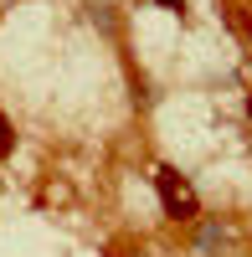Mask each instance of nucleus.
<instances>
[{
    "instance_id": "7ed1b4c3",
    "label": "nucleus",
    "mask_w": 252,
    "mask_h": 257,
    "mask_svg": "<svg viewBox=\"0 0 252 257\" xmlns=\"http://www.w3.org/2000/svg\"><path fill=\"white\" fill-rule=\"evenodd\" d=\"M93 26H103V31H118V21H113V11H108V6H93Z\"/></svg>"
},
{
    "instance_id": "39448f33",
    "label": "nucleus",
    "mask_w": 252,
    "mask_h": 257,
    "mask_svg": "<svg viewBox=\"0 0 252 257\" xmlns=\"http://www.w3.org/2000/svg\"><path fill=\"white\" fill-rule=\"evenodd\" d=\"M155 6H165V11H185V0H155Z\"/></svg>"
},
{
    "instance_id": "20e7f679",
    "label": "nucleus",
    "mask_w": 252,
    "mask_h": 257,
    "mask_svg": "<svg viewBox=\"0 0 252 257\" xmlns=\"http://www.w3.org/2000/svg\"><path fill=\"white\" fill-rule=\"evenodd\" d=\"M16 149V139H11V123H6V113H0V155H11Z\"/></svg>"
},
{
    "instance_id": "f03ea898",
    "label": "nucleus",
    "mask_w": 252,
    "mask_h": 257,
    "mask_svg": "<svg viewBox=\"0 0 252 257\" xmlns=\"http://www.w3.org/2000/svg\"><path fill=\"white\" fill-rule=\"evenodd\" d=\"M216 247H226V226H221V221H201V231H196V252L211 257Z\"/></svg>"
},
{
    "instance_id": "423d86ee",
    "label": "nucleus",
    "mask_w": 252,
    "mask_h": 257,
    "mask_svg": "<svg viewBox=\"0 0 252 257\" xmlns=\"http://www.w3.org/2000/svg\"><path fill=\"white\" fill-rule=\"evenodd\" d=\"M247 118H252V98H247Z\"/></svg>"
},
{
    "instance_id": "f257e3e1",
    "label": "nucleus",
    "mask_w": 252,
    "mask_h": 257,
    "mask_svg": "<svg viewBox=\"0 0 252 257\" xmlns=\"http://www.w3.org/2000/svg\"><path fill=\"white\" fill-rule=\"evenodd\" d=\"M155 190H160V206H165V216H170V221H180V226L201 221V201H196L191 180H185L175 165H160V170H155Z\"/></svg>"
}]
</instances>
